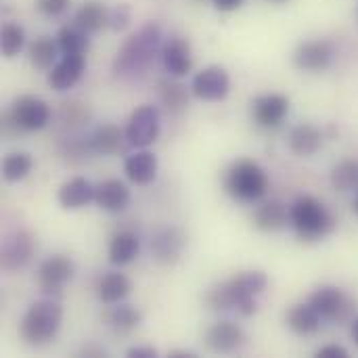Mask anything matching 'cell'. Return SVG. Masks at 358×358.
Listing matches in <instances>:
<instances>
[{"instance_id":"15","label":"cell","mask_w":358,"mask_h":358,"mask_svg":"<svg viewBox=\"0 0 358 358\" xmlns=\"http://www.w3.org/2000/svg\"><path fill=\"white\" fill-rule=\"evenodd\" d=\"M86 71V59L84 55H61V59L55 63V67L48 71V86L52 90H69L73 88Z\"/></svg>"},{"instance_id":"37","label":"cell","mask_w":358,"mask_h":358,"mask_svg":"<svg viewBox=\"0 0 358 358\" xmlns=\"http://www.w3.org/2000/svg\"><path fill=\"white\" fill-rule=\"evenodd\" d=\"M61 115L67 124H80L88 120V109L80 103H63Z\"/></svg>"},{"instance_id":"41","label":"cell","mask_w":358,"mask_h":358,"mask_svg":"<svg viewBox=\"0 0 358 358\" xmlns=\"http://www.w3.org/2000/svg\"><path fill=\"white\" fill-rule=\"evenodd\" d=\"M82 355H86V357H105V350L88 346V348H84V352H82Z\"/></svg>"},{"instance_id":"42","label":"cell","mask_w":358,"mask_h":358,"mask_svg":"<svg viewBox=\"0 0 358 358\" xmlns=\"http://www.w3.org/2000/svg\"><path fill=\"white\" fill-rule=\"evenodd\" d=\"M168 357L170 358H195L193 352H185V350H172V352H168Z\"/></svg>"},{"instance_id":"27","label":"cell","mask_w":358,"mask_h":358,"mask_svg":"<svg viewBox=\"0 0 358 358\" xmlns=\"http://www.w3.org/2000/svg\"><path fill=\"white\" fill-rule=\"evenodd\" d=\"M157 96L162 101V105L166 107L168 113H182L189 105V92L187 86L180 84L178 80H174V76L170 78H162L157 82Z\"/></svg>"},{"instance_id":"25","label":"cell","mask_w":358,"mask_h":358,"mask_svg":"<svg viewBox=\"0 0 358 358\" xmlns=\"http://www.w3.org/2000/svg\"><path fill=\"white\" fill-rule=\"evenodd\" d=\"M59 42L52 36H38L29 46H27V59L31 67L40 71H50L55 63L59 61Z\"/></svg>"},{"instance_id":"38","label":"cell","mask_w":358,"mask_h":358,"mask_svg":"<svg viewBox=\"0 0 358 358\" xmlns=\"http://www.w3.org/2000/svg\"><path fill=\"white\" fill-rule=\"evenodd\" d=\"M317 358H346L348 357V350L344 346H338V344H329V346H323L317 350Z\"/></svg>"},{"instance_id":"31","label":"cell","mask_w":358,"mask_h":358,"mask_svg":"<svg viewBox=\"0 0 358 358\" xmlns=\"http://www.w3.org/2000/svg\"><path fill=\"white\" fill-rule=\"evenodd\" d=\"M90 34H86L84 29H80L78 25H65L57 31V42L61 52L65 55H86V50L90 48Z\"/></svg>"},{"instance_id":"24","label":"cell","mask_w":358,"mask_h":358,"mask_svg":"<svg viewBox=\"0 0 358 358\" xmlns=\"http://www.w3.org/2000/svg\"><path fill=\"white\" fill-rule=\"evenodd\" d=\"M73 25H78L86 34H96L103 27H109V8L99 0H88L76 10Z\"/></svg>"},{"instance_id":"17","label":"cell","mask_w":358,"mask_h":358,"mask_svg":"<svg viewBox=\"0 0 358 358\" xmlns=\"http://www.w3.org/2000/svg\"><path fill=\"white\" fill-rule=\"evenodd\" d=\"M162 63L168 76H174V78L187 76L193 67V52H191L189 40L180 36H172L162 48Z\"/></svg>"},{"instance_id":"5","label":"cell","mask_w":358,"mask_h":358,"mask_svg":"<svg viewBox=\"0 0 358 358\" xmlns=\"http://www.w3.org/2000/svg\"><path fill=\"white\" fill-rule=\"evenodd\" d=\"M224 191L241 203H254L268 191V174L252 159H237L224 174Z\"/></svg>"},{"instance_id":"11","label":"cell","mask_w":358,"mask_h":358,"mask_svg":"<svg viewBox=\"0 0 358 358\" xmlns=\"http://www.w3.org/2000/svg\"><path fill=\"white\" fill-rule=\"evenodd\" d=\"M36 237L29 233V231H15L13 235L6 237L4 245H2V256H0V262H2V268L6 273H17L21 268H25L34 254H36Z\"/></svg>"},{"instance_id":"39","label":"cell","mask_w":358,"mask_h":358,"mask_svg":"<svg viewBox=\"0 0 358 358\" xmlns=\"http://www.w3.org/2000/svg\"><path fill=\"white\" fill-rule=\"evenodd\" d=\"M128 357L130 358H155L157 357V350L151 348V346H134L128 350Z\"/></svg>"},{"instance_id":"18","label":"cell","mask_w":358,"mask_h":358,"mask_svg":"<svg viewBox=\"0 0 358 358\" xmlns=\"http://www.w3.org/2000/svg\"><path fill=\"white\" fill-rule=\"evenodd\" d=\"M94 203L109 214H120L130 203V189L115 178L103 180L94 187Z\"/></svg>"},{"instance_id":"32","label":"cell","mask_w":358,"mask_h":358,"mask_svg":"<svg viewBox=\"0 0 358 358\" xmlns=\"http://www.w3.org/2000/svg\"><path fill=\"white\" fill-rule=\"evenodd\" d=\"M329 180H331V187L340 193L358 189V162H355V159L340 162L338 166H334Z\"/></svg>"},{"instance_id":"35","label":"cell","mask_w":358,"mask_h":358,"mask_svg":"<svg viewBox=\"0 0 358 358\" xmlns=\"http://www.w3.org/2000/svg\"><path fill=\"white\" fill-rule=\"evenodd\" d=\"M132 21V10L128 4H117L115 8L109 10V29L113 31H124Z\"/></svg>"},{"instance_id":"8","label":"cell","mask_w":358,"mask_h":358,"mask_svg":"<svg viewBox=\"0 0 358 358\" xmlns=\"http://www.w3.org/2000/svg\"><path fill=\"white\" fill-rule=\"evenodd\" d=\"M159 132H162V117L157 107L141 105L130 113V120L126 124V136L130 147L145 149L159 138Z\"/></svg>"},{"instance_id":"20","label":"cell","mask_w":358,"mask_h":358,"mask_svg":"<svg viewBox=\"0 0 358 358\" xmlns=\"http://www.w3.org/2000/svg\"><path fill=\"white\" fill-rule=\"evenodd\" d=\"M57 197L63 210H80L88 206L90 201H94V187L90 185V180L76 176L61 185Z\"/></svg>"},{"instance_id":"34","label":"cell","mask_w":358,"mask_h":358,"mask_svg":"<svg viewBox=\"0 0 358 358\" xmlns=\"http://www.w3.org/2000/svg\"><path fill=\"white\" fill-rule=\"evenodd\" d=\"M31 157L27 153H8L2 162V176L8 182H19L31 172Z\"/></svg>"},{"instance_id":"19","label":"cell","mask_w":358,"mask_h":358,"mask_svg":"<svg viewBox=\"0 0 358 358\" xmlns=\"http://www.w3.org/2000/svg\"><path fill=\"white\" fill-rule=\"evenodd\" d=\"M126 145L130 147L128 136H126V130H122L115 124H103V126H99L90 134V138H88L90 151H94L99 155H117V153H122L126 149Z\"/></svg>"},{"instance_id":"26","label":"cell","mask_w":358,"mask_h":358,"mask_svg":"<svg viewBox=\"0 0 358 358\" xmlns=\"http://www.w3.org/2000/svg\"><path fill=\"white\" fill-rule=\"evenodd\" d=\"M141 252V239L136 237V233L132 231H120L111 237L109 241V250H107V256H109V262L115 264V266H124V264H130Z\"/></svg>"},{"instance_id":"23","label":"cell","mask_w":358,"mask_h":358,"mask_svg":"<svg viewBox=\"0 0 358 358\" xmlns=\"http://www.w3.org/2000/svg\"><path fill=\"white\" fill-rule=\"evenodd\" d=\"M323 145V132L313 124H298L289 132V149L298 157L315 155Z\"/></svg>"},{"instance_id":"33","label":"cell","mask_w":358,"mask_h":358,"mask_svg":"<svg viewBox=\"0 0 358 358\" xmlns=\"http://www.w3.org/2000/svg\"><path fill=\"white\" fill-rule=\"evenodd\" d=\"M25 46V29L15 23V21H6L2 25V31H0V50H2V57L6 59H13L15 55H19Z\"/></svg>"},{"instance_id":"3","label":"cell","mask_w":358,"mask_h":358,"mask_svg":"<svg viewBox=\"0 0 358 358\" xmlns=\"http://www.w3.org/2000/svg\"><path fill=\"white\" fill-rule=\"evenodd\" d=\"M289 224L302 241L313 243L325 239L334 231L336 220L331 212L325 208V203H321L317 197L300 195L289 206Z\"/></svg>"},{"instance_id":"7","label":"cell","mask_w":358,"mask_h":358,"mask_svg":"<svg viewBox=\"0 0 358 358\" xmlns=\"http://www.w3.org/2000/svg\"><path fill=\"white\" fill-rule=\"evenodd\" d=\"M6 115L17 124L21 132H36V130H42L50 122V107L40 96L23 94L10 103V107L6 109Z\"/></svg>"},{"instance_id":"16","label":"cell","mask_w":358,"mask_h":358,"mask_svg":"<svg viewBox=\"0 0 358 358\" xmlns=\"http://www.w3.org/2000/svg\"><path fill=\"white\" fill-rule=\"evenodd\" d=\"M289 113V99L285 94H262L252 103V115L254 122L262 128H275L279 126L285 115Z\"/></svg>"},{"instance_id":"10","label":"cell","mask_w":358,"mask_h":358,"mask_svg":"<svg viewBox=\"0 0 358 358\" xmlns=\"http://www.w3.org/2000/svg\"><path fill=\"white\" fill-rule=\"evenodd\" d=\"M191 90L197 99L208 103H218L229 96L231 90V78L224 67L220 65H208L203 67L191 84Z\"/></svg>"},{"instance_id":"2","label":"cell","mask_w":358,"mask_h":358,"mask_svg":"<svg viewBox=\"0 0 358 358\" xmlns=\"http://www.w3.org/2000/svg\"><path fill=\"white\" fill-rule=\"evenodd\" d=\"M162 25L155 21L145 23L138 31L126 38V42L120 46L115 61H113V71L120 78H136L145 73L155 57H162Z\"/></svg>"},{"instance_id":"4","label":"cell","mask_w":358,"mask_h":358,"mask_svg":"<svg viewBox=\"0 0 358 358\" xmlns=\"http://www.w3.org/2000/svg\"><path fill=\"white\" fill-rule=\"evenodd\" d=\"M61 321H63V308L50 296L34 302L27 308V313L19 323V334L23 342L29 346H46L57 338L61 329Z\"/></svg>"},{"instance_id":"44","label":"cell","mask_w":358,"mask_h":358,"mask_svg":"<svg viewBox=\"0 0 358 358\" xmlns=\"http://www.w3.org/2000/svg\"><path fill=\"white\" fill-rule=\"evenodd\" d=\"M352 212H355V216L358 218V193L357 197H355V201H352Z\"/></svg>"},{"instance_id":"9","label":"cell","mask_w":358,"mask_h":358,"mask_svg":"<svg viewBox=\"0 0 358 358\" xmlns=\"http://www.w3.org/2000/svg\"><path fill=\"white\" fill-rule=\"evenodd\" d=\"M76 266L71 262V258L63 256V254H55L50 258H46L36 273V283L40 287V292L44 296H59L63 292V287L73 279Z\"/></svg>"},{"instance_id":"12","label":"cell","mask_w":358,"mask_h":358,"mask_svg":"<svg viewBox=\"0 0 358 358\" xmlns=\"http://www.w3.org/2000/svg\"><path fill=\"white\" fill-rule=\"evenodd\" d=\"M187 245V237L176 227H164L151 237V256L164 266H172L180 260Z\"/></svg>"},{"instance_id":"40","label":"cell","mask_w":358,"mask_h":358,"mask_svg":"<svg viewBox=\"0 0 358 358\" xmlns=\"http://www.w3.org/2000/svg\"><path fill=\"white\" fill-rule=\"evenodd\" d=\"M212 2L220 13H233L243 4V0H212Z\"/></svg>"},{"instance_id":"29","label":"cell","mask_w":358,"mask_h":358,"mask_svg":"<svg viewBox=\"0 0 358 358\" xmlns=\"http://www.w3.org/2000/svg\"><path fill=\"white\" fill-rule=\"evenodd\" d=\"M130 289H132V283L124 273H107L101 277L96 294L103 304L111 306V304H120L122 300H126Z\"/></svg>"},{"instance_id":"43","label":"cell","mask_w":358,"mask_h":358,"mask_svg":"<svg viewBox=\"0 0 358 358\" xmlns=\"http://www.w3.org/2000/svg\"><path fill=\"white\" fill-rule=\"evenodd\" d=\"M350 334H352L355 344L358 346V317H355V321H352V329H350Z\"/></svg>"},{"instance_id":"13","label":"cell","mask_w":358,"mask_h":358,"mask_svg":"<svg viewBox=\"0 0 358 358\" xmlns=\"http://www.w3.org/2000/svg\"><path fill=\"white\" fill-rule=\"evenodd\" d=\"M245 342H248L245 331L237 323H231V321L214 323L206 331V346L216 355H233L241 350Z\"/></svg>"},{"instance_id":"22","label":"cell","mask_w":358,"mask_h":358,"mask_svg":"<svg viewBox=\"0 0 358 358\" xmlns=\"http://www.w3.org/2000/svg\"><path fill=\"white\" fill-rule=\"evenodd\" d=\"M126 176L134 185H149L157 176V157L151 151H136L126 157Z\"/></svg>"},{"instance_id":"30","label":"cell","mask_w":358,"mask_h":358,"mask_svg":"<svg viewBox=\"0 0 358 358\" xmlns=\"http://www.w3.org/2000/svg\"><path fill=\"white\" fill-rule=\"evenodd\" d=\"M105 323L115 336H128L143 323V313L130 304H120L105 315Z\"/></svg>"},{"instance_id":"28","label":"cell","mask_w":358,"mask_h":358,"mask_svg":"<svg viewBox=\"0 0 358 358\" xmlns=\"http://www.w3.org/2000/svg\"><path fill=\"white\" fill-rule=\"evenodd\" d=\"M323 317L306 302V304H296L289 308L285 323L287 327L296 334V336H313L319 331Z\"/></svg>"},{"instance_id":"14","label":"cell","mask_w":358,"mask_h":358,"mask_svg":"<svg viewBox=\"0 0 358 358\" xmlns=\"http://www.w3.org/2000/svg\"><path fill=\"white\" fill-rule=\"evenodd\" d=\"M334 61V44L329 40H306L294 52V65L302 71H323Z\"/></svg>"},{"instance_id":"21","label":"cell","mask_w":358,"mask_h":358,"mask_svg":"<svg viewBox=\"0 0 358 358\" xmlns=\"http://www.w3.org/2000/svg\"><path fill=\"white\" fill-rule=\"evenodd\" d=\"M252 220H254V227L260 231H266V233L281 231L289 222V208L281 199H271L256 208Z\"/></svg>"},{"instance_id":"6","label":"cell","mask_w":358,"mask_h":358,"mask_svg":"<svg viewBox=\"0 0 358 358\" xmlns=\"http://www.w3.org/2000/svg\"><path fill=\"white\" fill-rule=\"evenodd\" d=\"M308 304L325 321H331V323H338V325L348 323L355 317V310H357L355 300L344 289H340L336 285H321V287H317L310 294Z\"/></svg>"},{"instance_id":"1","label":"cell","mask_w":358,"mask_h":358,"mask_svg":"<svg viewBox=\"0 0 358 358\" xmlns=\"http://www.w3.org/2000/svg\"><path fill=\"white\" fill-rule=\"evenodd\" d=\"M268 287V277L262 271H243L222 283H216L206 294L210 310H237L241 317H252L258 310L256 298Z\"/></svg>"},{"instance_id":"36","label":"cell","mask_w":358,"mask_h":358,"mask_svg":"<svg viewBox=\"0 0 358 358\" xmlns=\"http://www.w3.org/2000/svg\"><path fill=\"white\" fill-rule=\"evenodd\" d=\"M71 0H36V10L44 17H59L69 8Z\"/></svg>"}]
</instances>
